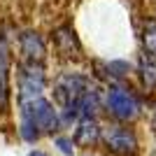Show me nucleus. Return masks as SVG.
<instances>
[{
	"label": "nucleus",
	"instance_id": "14",
	"mask_svg": "<svg viewBox=\"0 0 156 156\" xmlns=\"http://www.w3.org/2000/svg\"><path fill=\"white\" fill-rule=\"evenodd\" d=\"M105 68H107V75L114 77V79H124L126 75L130 72V63H128V61H110Z\"/></svg>",
	"mask_w": 156,
	"mask_h": 156
},
{
	"label": "nucleus",
	"instance_id": "13",
	"mask_svg": "<svg viewBox=\"0 0 156 156\" xmlns=\"http://www.w3.org/2000/svg\"><path fill=\"white\" fill-rule=\"evenodd\" d=\"M19 133H21V137H23L26 142H35V140L40 137V130H37V126H35V121H33L30 114H26V112H21Z\"/></svg>",
	"mask_w": 156,
	"mask_h": 156
},
{
	"label": "nucleus",
	"instance_id": "2",
	"mask_svg": "<svg viewBox=\"0 0 156 156\" xmlns=\"http://www.w3.org/2000/svg\"><path fill=\"white\" fill-rule=\"evenodd\" d=\"M16 89H19V105L42 98V93H44V65L30 63V61L21 63L19 75H16Z\"/></svg>",
	"mask_w": 156,
	"mask_h": 156
},
{
	"label": "nucleus",
	"instance_id": "8",
	"mask_svg": "<svg viewBox=\"0 0 156 156\" xmlns=\"http://www.w3.org/2000/svg\"><path fill=\"white\" fill-rule=\"evenodd\" d=\"M9 107V49L5 37H0V114Z\"/></svg>",
	"mask_w": 156,
	"mask_h": 156
},
{
	"label": "nucleus",
	"instance_id": "12",
	"mask_svg": "<svg viewBox=\"0 0 156 156\" xmlns=\"http://www.w3.org/2000/svg\"><path fill=\"white\" fill-rule=\"evenodd\" d=\"M142 44L144 54L156 56V19H147L142 26Z\"/></svg>",
	"mask_w": 156,
	"mask_h": 156
},
{
	"label": "nucleus",
	"instance_id": "7",
	"mask_svg": "<svg viewBox=\"0 0 156 156\" xmlns=\"http://www.w3.org/2000/svg\"><path fill=\"white\" fill-rule=\"evenodd\" d=\"M51 40H54V44H56V49H58V54H63L68 58L70 56H79V51H82V44H79L77 35H75V30L70 26L56 28L51 33Z\"/></svg>",
	"mask_w": 156,
	"mask_h": 156
},
{
	"label": "nucleus",
	"instance_id": "15",
	"mask_svg": "<svg viewBox=\"0 0 156 156\" xmlns=\"http://www.w3.org/2000/svg\"><path fill=\"white\" fill-rule=\"evenodd\" d=\"M54 144H56V147H58L65 156H72V154H75V140H72V137L61 135V137H56V140H54Z\"/></svg>",
	"mask_w": 156,
	"mask_h": 156
},
{
	"label": "nucleus",
	"instance_id": "16",
	"mask_svg": "<svg viewBox=\"0 0 156 156\" xmlns=\"http://www.w3.org/2000/svg\"><path fill=\"white\" fill-rule=\"evenodd\" d=\"M28 156H49V154H44V151H40V149H35V151H30Z\"/></svg>",
	"mask_w": 156,
	"mask_h": 156
},
{
	"label": "nucleus",
	"instance_id": "4",
	"mask_svg": "<svg viewBox=\"0 0 156 156\" xmlns=\"http://www.w3.org/2000/svg\"><path fill=\"white\" fill-rule=\"evenodd\" d=\"M105 147L117 156H133L137 151V137L128 126H107L100 130Z\"/></svg>",
	"mask_w": 156,
	"mask_h": 156
},
{
	"label": "nucleus",
	"instance_id": "1",
	"mask_svg": "<svg viewBox=\"0 0 156 156\" xmlns=\"http://www.w3.org/2000/svg\"><path fill=\"white\" fill-rule=\"evenodd\" d=\"M91 86V79L79 72H63L54 82V100L63 107H79L84 91Z\"/></svg>",
	"mask_w": 156,
	"mask_h": 156
},
{
	"label": "nucleus",
	"instance_id": "6",
	"mask_svg": "<svg viewBox=\"0 0 156 156\" xmlns=\"http://www.w3.org/2000/svg\"><path fill=\"white\" fill-rule=\"evenodd\" d=\"M19 44H21V54H23L26 61H30V63H42L44 61V56H47L44 40L40 37L35 30H26L19 37Z\"/></svg>",
	"mask_w": 156,
	"mask_h": 156
},
{
	"label": "nucleus",
	"instance_id": "9",
	"mask_svg": "<svg viewBox=\"0 0 156 156\" xmlns=\"http://www.w3.org/2000/svg\"><path fill=\"white\" fill-rule=\"evenodd\" d=\"M100 126L93 117H79L77 130H75V142L82 144V147H89V144H96L100 140Z\"/></svg>",
	"mask_w": 156,
	"mask_h": 156
},
{
	"label": "nucleus",
	"instance_id": "5",
	"mask_svg": "<svg viewBox=\"0 0 156 156\" xmlns=\"http://www.w3.org/2000/svg\"><path fill=\"white\" fill-rule=\"evenodd\" d=\"M21 112L30 114V119L35 121L40 133H54V130L61 126V119H58V110L54 107L44 96L33 100V103H26V105H19Z\"/></svg>",
	"mask_w": 156,
	"mask_h": 156
},
{
	"label": "nucleus",
	"instance_id": "10",
	"mask_svg": "<svg viewBox=\"0 0 156 156\" xmlns=\"http://www.w3.org/2000/svg\"><path fill=\"white\" fill-rule=\"evenodd\" d=\"M137 72L142 79V86L147 91H156V56L151 54H142L140 63H137Z\"/></svg>",
	"mask_w": 156,
	"mask_h": 156
},
{
	"label": "nucleus",
	"instance_id": "3",
	"mask_svg": "<svg viewBox=\"0 0 156 156\" xmlns=\"http://www.w3.org/2000/svg\"><path fill=\"white\" fill-rule=\"evenodd\" d=\"M105 107H107V112L117 121H133L140 114L137 98L128 89H124V86H119V84L107 89V93H105Z\"/></svg>",
	"mask_w": 156,
	"mask_h": 156
},
{
	"label": "nucleus",
	"instance_id": "11",
	"mask_svg": "<svg viewBox=\"0 0 156 156\" xmlns=\"http://www.w3.org/2000/svg\"><path fill=\"white\" fill-rule=\"evenodd\" d=\"M98 110H100V91L96 86H89L79 100V117H93L96 119Z\"/></svg>",
	"mask_w": 156,
	"mask_h": 156
}]
</instances>
